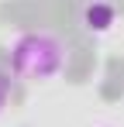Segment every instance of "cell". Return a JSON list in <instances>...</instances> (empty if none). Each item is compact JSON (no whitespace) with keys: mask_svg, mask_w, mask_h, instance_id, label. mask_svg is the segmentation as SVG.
<instances>
[{"mask_svg":"<svg viewBox=\"0 0 124 127\" xmlns=\"http://www.w3.org/2000/svg\"><path fill=\"white\" fill-rule=\"evenodd\" d=\"M65 62H69V41L55 31L45 28L21 31L10 41V69L21 79H35V83L52 79L65 69Z\"/></svg>","mask_w":124,"mask_h":127,"instance_id":"cell-1","label":"cell"},{"mask_svg":"<svg viewBox=\"0 0 124 127\" xmlns=\"http://www.w3.org/2000/svg\"><path fill=\"white\" fill-rule=\"evenodd\" d=\"M117 24V3L114 0H83L79 7V28L93 38L110 34Z\"/></svg>","mask_w":124,"mask_h":127,"instance_id":"cell-2","label":"cell"},{"mask_svg":"<svg viewBox=\"0 0 124 127\" xmlns=\"http://www.w3.org/2000/svg\"><path fill=\"white\" fill-rule=\"evenodd\" d=\"M7 96H10V76L0 69V110L7 106Z\"/></svg>","mask_w":124,"mask_h":127,"instance_id":"cell-3","label":"cell"}]
</instances>
